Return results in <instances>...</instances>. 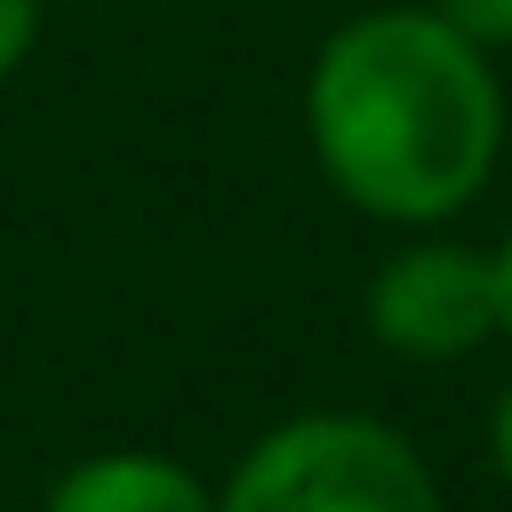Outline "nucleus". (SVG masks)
Instances as JSON below:
<instances>
[{"label": "nucleus", "mask_w": 512, "mask_h": 512, "mask_svg": "<svg viewBox=\"0 0 512 512\" xmlns=\"http://www.w3.org/2000/svg\"><path fill=\"white\" fill-rule=\"evenodd\" d=\"M304 136L328 192L376 224H448L504 160V80L432 0L344 16L304 72Z\"/></svg>", "instance_id": "nucleus-1"}, {"label": "nucleus", "mask_w": 512, "mask_h": 512, "mask_svg": "<svg viewBox=\"0 0 512 512\" xmlns=\"http://www.w3.org/2000/svg\"><path fill=\"white\" fill-rule=\"evenodd\" d=\"M216 512H440V480L400 424L304 408L240 448Z\"/></svg>", "instance_id": "nucleus-2"}, {"label": "nucleus", "mask_w": 512, "mask_h": 512, "mask_svg": "<svg viewBox=\"0 0 512 512\" xmlns=\"http://www.w3.org/2000/svg\"><path fill=\"white\" fill-rule=\"evenodd\" d=\"M368 336L400 360H464L496 336V264L472 240H400L368 280Z\"/></svg>", "instance_id": "nucleus-3"}, {"label": "nucleus", "mask_w": 512, "mask_h": 512, "mask_svg": "<svg viewBox=\"0 0 512 512\" xmlns=\"http://www.w3.org/2000/svg\"><path fill=\"white\" fill-rule=\"evenodd\" d=\"M40 512H216V488L160 448H96L56 472Z\"/></svg>", "instance_id": "nucleus-4"}, {"label": "nucleus", "mask_w": 512, "mask_h": 512, "mask_svg": "<svg viewBox=\"0 0 512 512\" xmlns=\"http://www.w3.org/2000/svg\"><path fill=\"white\" fill-rule=\"evenodd\" d=\"M432 8H440L464 40H480L488 56H496V48H512V0H432Z\"/></svg>", "instance_id": "nucleus-5"}, {"label": "nucleus", "mask_w": 512, "mask_h": 512, "mask_svg": "<svg viewBox=\"0 0 512 512\" xmlns=\"http://www.w3.org/2000/svg\"><path fill=\"white\" fill-rule=\"evenodd\" d=\"M32 40H40V0H0V80L32 56Z\"/></svg>", "instance_id": "nucleus-6"}, {"label": "nucleus", "mask_w": 512, "mask_h": 512, "mask_svg": "<svg viewBox=\"0 0 512 512\" xmlns=\"http://www.w3.org/2000/svg\"><path fill=\"white\" fill-rule=\"evenodd\" d=\"M488 456H496V480L512 488V384H504L496 408H488Z\"/></svg>", "instance_id": "nucleus-7"}, {"label": "nucleus", "mask_w": 512, "mask_h": 512, "mask_svg": "<svg viewBox=\"0 0 512 512\" xmlns=\"http://www.w3.org/2000/svg\"><path fill=\"white\" fill-rule=\"evenodd\" d=\"M488 264H496V336L512 344V232L488 248Z\"/></svg>", "instance_id": "nucleus-8"}]
</instances>
